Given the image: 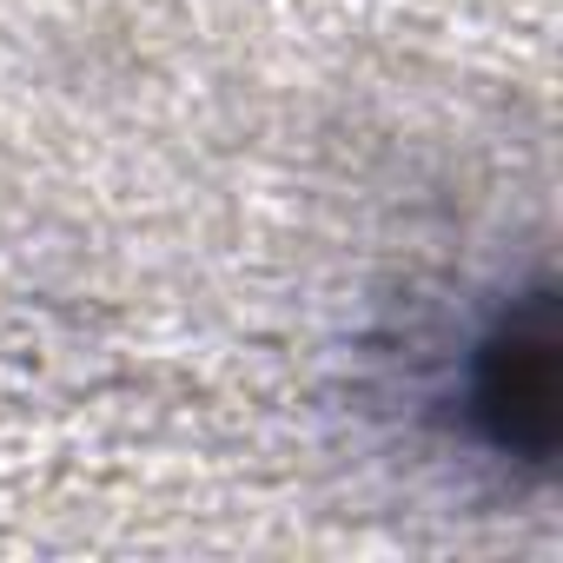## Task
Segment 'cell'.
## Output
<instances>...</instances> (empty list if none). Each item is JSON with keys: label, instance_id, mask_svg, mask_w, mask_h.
<instances>
[{"label": "cell", "instance_id": "obj_1", "mask_svg": "<svg viewBox=\"0 0 563 563\" xmlns=\"http://www.w3.org/2000/svg\"><path fill=\"white\" fill-rule=\"evenodd\" d=\"M556 286H523L471 352V424L477 438L523 471L556 457Z\"/></svg>", "mask_w": 563, "mask_h": 563}]
</instances>
